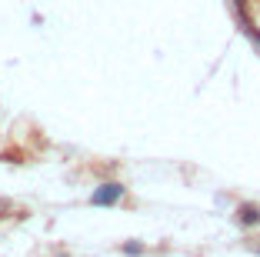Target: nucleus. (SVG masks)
Returning a JSON list of instances; mask_svg holds the SVG:
<instances>
[{"mask_svg": "<svg viewBox=\"0 0 260 257\" xmlns=\"http://www.w3.org/2000/svg\"><path fill=\"white\" fill-rule=\"evenodd\" d=\"M240 220H244V224H260V207H240Z\"/></svg>", "mask_w": 260, "mask_h": 257, "instance_id": "f03ea898", "label": "nucleus"}, {"mask_svg": "<svg viewBox=\"0 0 260 257\" xmlns=\"http://www.w3.org/2000/svg\"><path fill=\"white\" fill-rule=\"evenodd\" d=\"M120 197H123V187H120V184H100V187L90 194V204L93 207H114Z\"/></svg>", "mask_w": 260, "mask_h": 257, "instance_id": "f257e3e1", "label": "nucleus"}]
</instances>
